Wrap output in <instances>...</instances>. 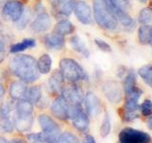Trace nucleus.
Listing matches in <instances>:
<instances>
[{"mask_svg": "<svg viewBox=\"0 0 152 143\" xmlns=\"http://www.w3.org/2000/svg\"><path fill=\"white\" fill-rule=\"evenodd\" d=\"M36 59L28 55H16L11 60L12 73L25 83H32L39 78Z\"/></svg>", "mask_w": 152, "mask_h": 143, "instance_id": "1", "label": "nucleus"}, {"mask_svg": "<svg viewBox=\"0 0 152 143\" xmlns=\"http://www.w3.org/2000/svg\"><path fill=\"white\" fill-rule=\"evenodd\" d=\"M93 19L104 30H115L118 21L107 0H93Z\"/></svg>", "mask_w": 152, "mask_h": 143, "instance_id": "2", "label": "nucleus"}, {"mask_svg": "<svg viewBox=\"0 0 152 143\" xmlns=\"http://www.w3.org/2000/svg\"><path fill=\"white\" fill-rule=\"evenodd\" d=\"M60 72L65 80L70 83H76L88 78L83 67L72 58H63L59 63Z\"/></svg>", "mask_w": 152, "mask_h": 143, "instance_id": "3", "label": "nucleus"}, {"mask_svg": "<svg viewBox=\"0 0 152 143\" xmlns=\"http://www.w3.org/2000/svg\"><path fill=\"white\" fill-rule=\"evenodd\" d=\"M119 141L122 143H149L151 137L148 133L133 128H125L119 133Z\"/></svg>", "mask_w": 152, "mask_h": 143, "instance_id": "4", "label": "nucleus"}, {"mask_svg": "<svg viewBox=\"0 0 152 143\" xmlns=\"http://www.w3.org/2000/svg\"><path fill=\"white\" fill-rule=\"evenodd\" d=\"M107 2L110 7L118 23L120 22L124 27L127 28L133 26V19L127 13L126 4L122 2V0H107Z\"/></svg>", "mask_w": 152, "mask_h": 143, "instance_id": "5", "label": "nucleus"}, {"mask_svg": "<svg viewBox=\"0 0 152 143\" xmlns=\"http://www.w3.org/2000/svg\"><path fill=\"white\" fill-rule=\"evenodd\" d=\"M72 125L77 131L81 133H87L89 128V118L86 114L81 105H71L70 117Z\"/></svg>", "mask_w": 152, "mask_h": 143, "instance_id": "6", "label": "nucleus"}, {"mask_svg": "<svg viewBox=\"0 0 152 143\" xmlns=\"http://www.w3.org/2000/svg\"><path fill=\"white\" fill-rule=\"evenodd\" d=\"M103 94L109 102L117 104L122 101L123 98V86L115 80H108L103 85Z\"/></svg>", "mask_w": 152, "mask_h": 143, "instance_id": "7", "label": "nucleus"}, {"mask_svg": "<svg viewBox=\"0 0 152 143\" xmlns=\"http://www.w3.org/2000/svg\"><path fill=\"white\" fill-rule=\"evenodd\" d=\"M70 108L71 105L66 102L62 95H60L52 101L50 105V112L54 117L59 120L65 121L70 117Z\"/></svg>", "mask_w": 152, "mask_h": 143, "instance_id": "8", "label": "nucleus"}, {"mask_svg": "<svg viewBox=\"0 0 152 143\" xmlns=\"http://www.w3.org/2000/svg\"><path fill=\"white\" fill-rule=\"evenodd\" d=\"M61 95L70 105H81L84 101L85 97L82 88L76 84L63 87L61 91Z\"/></svg>", "mask_w": 152, "mask_h": 143, "instance_id": "9", "label": "nucleus"}, {"mask_svg": "<svg viewBox=\"0 0 152 143\" xmlns=\"http://www.w3.org/2000/svg\"><path fill=\"white\" fill-rule=\"evenodd\" d=\"M24 13L23 4L18 0H10L4 4L2 9L3 16L10 21L16 22Z\"/></svg>", "mask_w": 152, "mask_h": 143, "instance_id": "10", "label": "nucleus"}, {"mask_svg": "<svg viewBox=\"0 0 152 143\" xmlns=\"http://www.w3.org/2000/svg\"><path fill=\"white\" fill-rule=\"evenodd\" d=\"M124 92L126 98H133L139 100L142 94V90L137 86L136 75L134 72H128L124 81Z\"/></svg>", "mask_w": 152, "mask_h": 143, "instance_id": "11", "label": "nucleus"}, {"mask_svg": "<svg viewBox=\"0 0 152 143\" xmlns=\"http://www.w3.org/2000/svg\"><path fill=\"white\" fill-rule=\"evenodd\" d=\"M73 12L78 20L84 25H90L93 23L92 10L88 3L84 1L75 2Z\"/></svg>", "mask_w": 152, "mask_h": 143, "instance_id": "12", "label": "nucleus"}, {"mask_svg": "<svg viewBox=\"0 0 152 143\" xmlns=\"http://www.w3.org/2000/svg\"><path fill=\"white\" fill-rule=\"evenodd\" d=\"M139 100L126 98V103L124 105L122 117L126 122H131L139 118V111H140V105Z\"/></svg>", "mask_w": 152, "mask_h": 143, "instance_id": "13", "label": "nucleus"}, {"mask_svg": "<svg viewBox=\"0 0 152 143\" xmlns=\"http://www.w3.org/2000/svg\"><path fill=\"white\" fill-rule=\"evenodd\" d=\"M85 106L89 116L95 117L102 112L101 100L93 93H88L84 97Z\"/></svg>", "mask_w": 152, "mask_h": 143, "instance_id": "14", "label": "nucleus"}, {"mask_svg": "<svg viewBox=\"0 0 152 143\" xmlns=\"http://www.w3.org/2000/svg\"><path fill=\"white\" fill-rule=\"evenodd\" d=\"M52 10L59 15L69 16L73 12L75 0H50Z\"/></svg>", "mask_w": 152, "mask_h": 143, "instance_id": "15", "label": "nucleus"}, {"mask_svg": "<svg viewBox=\"0 0 152 143\" xmlns=\"http://www.w3.org/2000/svg\"><path fill=\"white\" fill-rule=\"evenodd\" d=\"M38 122L40 124L42 131L46 133L53 136H59L61 133V128L53 119L47 114H41L38 117Z\"/></svg>", "mask_w": 152, "mask_h": 143, "instance_id": "16", "label": "nucleus"}, {"mask_svg": "<svg viewBox=\"0 0 152 143\" xmlns=\"http://www.w3.org/2000/svg\"><path fill=\"white\" fill-rule=\"evenodd\" d=\"M51 25L50 17L47 13H40L31 24V30L34 32H44L50 29Z\"/></svg>", "mask_w": 152, "mask_h": 143, "instance_id": "17", "label": "nucleus"}, {"mask_svg": "<svg viewBox=\"0 0 152 143\" xmlns=\"http://www.w3.org/2000/svg\"><path fill=\"white\" fill-rule=\"evenodd\" d=\"M33 124L32 114H16L14 118V129L19 133H26L31 131Z\"/></svg>", "mask_w": 152, "mask_h": 143, "instance_id": "18", "label": "nucleus"}, {"mask_svg": "<svg viewBox=\"0 0 152 143\" xmlns=\"http://www.w3.org/2000/svg\"><path fill=\"white\" fill-rule=\"evenodd\" d=\"M64 36L57 35L55 32L48 33L44 37V44L50 50H61L65 47Z\"/></svg>", "mask_w": 152, "mask_h": 143, "instance_id": "19", "label": "nucleus"}, {"mask_svg": "<svg viewBox=\"0 0 152 143\" xmlns=\"http://www.w3.org/2000/svg\"><path fill=\"white\" fill-rule=\"evenodd\" d=\"M64 77L63 74L59 70H55L51 74L50 77L49 79V86L51 91V93L59 94H61V91L64 87Z\"/></svg>", "mask_w": 152, "mask_h": 143, "instance_id": "20", "label": "nucleus"}, {"mask_svg": "<svg viewBox=\"0 0 152 143\" xmlns=\"http://www.w3.org/2000/svg\"><path fill=\"white\" fill-rule=\"evenodd\" d=\"M27 86L26 83L23 81H13L10 85L9 94L13 100H19L25 97V94L27 92Z\"/></svg>", "mask_w": 152, "mask_h": 143, "instance_id": "21", "label": "nucleus"}, {"mask_svg": "<svg viewBox=\"0 0 152 143\" xmlns=\"http://www.w3.org/2000/svg\"><path fill=\"white\" fill-rule=\"evenodd\" d=\"M69 42H70V46L72 48L73 51L78 52V54H81L83 56H86V57L89 56L90 52L88 50V48L80 36H78V35L72 36L70 38Z\"/></svg>", "mask_w": 152, "mask_h": 143, "instance_id": "22", "label": "nucleus"}, {"mask_svg": "<svg viewBox=\"0 0 152 143\" xmlns=\"http://www.w3.org/2000/svg\"><path fill=\"white\" fill-rule=\"evenodd\" d=\"M74 25L68 19H63V20L59 21L54 27V32L62 36L71 35L72 32H74Z\"/></svg>", "mask_w": 152, "mask_h": 143, "instance_id": "23", "label": "nucleus"}, {"mask_svg": "<svg viewBox=\"0 0 152 143\" xmlns=\"http://www.w3.org/2000/svg\"><path fill=\"white\" fill-rule=\"evenodd\" d=\"M35 45L36 42L34 39H32V38H26V39H23L22 41L12 45L11 48H10V52H12V54H17V52H21L27 49H31V48L35 47Z\"/></svg>", "mask_w": 152, "mask_h": 143, "instance_id": "24", "label": "nucleus"}, {"mask_svg": "<svg viewBox=\"0 0 152 143\" xmlns=\"http://www.w3.org/2000/svg\"><path fill=\"white\" fill-rule=\"evenodd\" d=\"M37 69L39 74H49L51 70L52 59L49 55H43L40 56V58L37 60Z\"/></svg>", "mask_w": 152, "mask_h": 143, "instance_id": "25", "label": "nucleus"}, {"mask_svg": "<svg viewBox=\"0 0 152 143\" xmlns=\"http://www.w3.org/2000/svg\"><path fill=\"white\" fill-rule=\"evenodd\" d=\"M27 100H28L31 103L38 104L41 101L42 98V90L39 86H32L30 89H27V92L25 94V97Z\"/></svg>", "mask_w": 152, "mask_h": 143, "instance_id": "26", "label": "nucleus"}, {"mask_svg": "<svg viewBox=\"0 0 152 143\" xmlns=\"http://www.w3.org/2000/svg\"><path fill=\"white\" fill-rule=\"evenodd\" d=\"M138 38L141 44L150 45L152 41L151 36V26L150 25H142L138 30Z\"/></svg>", "mask_w": 152, "mask_h": 143, "instance_id": "27", "label": "nucleus"}, {"mask_svg": "<svg viewBox=\"0 0 152 143\" xmlns=\"http://www.w3.org/2000/svg\"><path fill=\"white\" fill-rule=\"evenodd\" d=\"M33 112V104L26 98L17 100L15 104V114H28Z\"/></svg>", "mask_w": 152, "mask_h": 143, "instance_id": "28", "label": "nucleus"}, {"mask_svg": "<svg viewBox=\"0 0 152 143\" xmlns=\"http://www.w3.org/2000/svg\"><path fill=\"white\" fill-rule=\"evenodd\" d=\"M15 113V105L11 101H5L0 106V118L13 117Z\"/></svg>", "mask_w": 152, "mask_h": 143, "instance_id": "29", "label": "nucleus"}, {"mask_svg": "<svg viewBox=\"0 0 152 143\" xmlns=\"http://www.w3.org/2000/svg\"><path fill=\"white\" fill-rule=\"evenodd\" d=\"M138 74H139L142 77V79L150 87L151 82H152V66H151V64H146L145 66L141 67V68L138 70Z\"/></svg>", "mask_w": 152, "mask_h": 143, "instance_id": "30", "label": "nucleus"}, {"mask_svg": "<svg viewBox=\"0 0 152 143\" xmlns=\"http://www.w3.org/2000/svg\"><path fill=\"white\" fill-rule=\"evenodd\" d=\"M27 139L30 142H50V137L48 133L42 132V133H31L27 136Z\"/></svg>", "mask_w": 152, "mask_h": 143, "instance_id": "31", "label": "nucleus"}, {"mask_svg": "<svg viewBox=\"0 0 152 143\" xmlns=\"http://www.w3.org/2000/svg\"><path fill=\"white\" fill-rule=\"evenodd\" d=\"M14 130V118H0V132L12 133Z\"/></svg>", "mask_w": 152, "mask_h": 143, "instance_id": "32", "label": "nucleus"}, {"mask_svg": "<svg viewBox=\"0 0 152 143\" xmlns=\"http://www.w3.org/2000/svg\"><path fill=\"white\" fill-rule=\"evenodd\" d=\"M139 22L142 25H150L152 20V12L150 8H144L139 13Z\"/></svg>", "mask_w": 152, "mask_h": 143, "instance_id": "33", "label": "nucleus"}, {"mask_svg": "<svg viewBox=\"0 0 152 143\" xmlns=\"http://www.w3.org/2000/svg\"><path fill=\"white\" fill-rule=\"evenodd\" d=\"M111 130V122H110V117H109V114L107 113L104 114V119L102 121V125L100 128V133L103 137H106L107 136L109 135Z\"/></svg>", "mask_w": 152, "mask_h": 143, "instance_id": "34", "label": "nucleus"}, {"mask_svg": "<svg viewBox=\"0 0 152 143\" xmlns=\"http://www.w3.org/2000/svg\"><path fill=\"white\" fill-rule=\"evenodd\" d=\"M78 141H79L78 137L69 132H65L63 133H60V135L57 137V142L71 143V142H78Z\"/></svg>", "mask_w": 152, "mask_h": 143, "instance_id": "35", "label": "nucleus"}, {"mask_svg": "<svg viewBox=\"0 0 152 143\" xmlns=\"http://www.w3.org/2000/svg\"><path fill=\"white\" fill-rule=\"evenodd\" d=\"M140 111H141L142 116H148L149 117L151 116L152 104H151V101L149 99L145 100V101L140 105Z\"/></svg>", "mask_w": 152, "mask_h": 143, "instance_id": "36", "label": "nucleus"}, {"mask_svg": "<svg viewBox=\"0 0 152 143\" xmlns=\"http://www.w3.org/2000/svg\"><path fill=\"white\" fill-rule=\"evenodd\" d=\"M94 43H95V45L97 46V48L99 50H101V51H103L104 52H110L112 51L111 46L109 45L107 42L101 39V38H95Z\"/></svg>", "mask_w": 152, "mask_h": 143, "instance_id": "37", "label": "nucleus"}, {"mask_svg": "<svg viewBox=\"0 0 152 143\" xmlns=\"http://www.w3.org/2000/svg\"><path fill=\"white\" fill-rule=\"evenodd\" d=\"M84 140H85V142H88V143H94L95 142L94 137L92 136H90V135H86Z\"/></svg>", "mask_w": 152, "mask_h": 143, "instance_id": "38", "label": "nucleus"}, {"mask_svg": "<svg viewBox=\"0 0 152 143\" xmlns=\"http://www.w3.org/2000/svg\"><path fill=\"white\" fill-rule=\"evenodd\" d=\"M5 93H6V91H5V88L2 84H0V101L3 99L4 95H5Z\"/></svg>", "mask_w": 152, "mask_h": 143, "instance_id": "39", "label": "nucleus"}, {"mask_svg": "<svg viewBox=\"0 0 152 143\" xmlns=\"http://www.w3.org/2000/svg\"><path fill=\"white\" fill-rule=\"evenodd\" d=\"M0 142H8V140L6 139V138H4V137H1V136H0Z\"/></svg>", "mask_w": 152, "mask_h": 143, "instance_id": "40", "label": "nucleus"}, {"mask_svg": "<svg viewBox=\"0 0 152 143\" xmlns=\"http://www.w3.org/2000/svg\"><path fill=\"white\" fill-rule=\"evenodd\" d=\"M2 51H3V44L2 42H0V55L2 54Z\"/></svg>", "mask_w": 152, "mask_h": 143, "instance_id": "41", "label": "nucleus"}]
</instances>
